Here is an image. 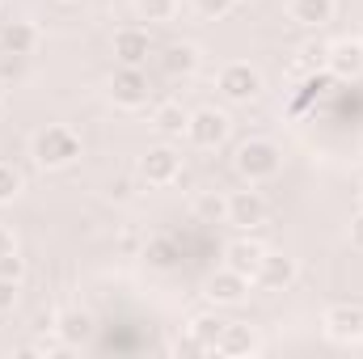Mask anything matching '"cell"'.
I'll return each instance as SVG.
<instances>
[{
    "instance_id": "83f0119b",
    "label": "cell",
    "mask_w": 363,
    "mask_h": 359,
    "mask_svg": "<svg viewBox=\"0 0 363 359\" xmlns=\"http://www.w3.org/2000/svg\"><path fill=\"white\" fill-rule=\"evenodd\" d=\"M199 216L203 220H224V199H199Z\"/></svg>"
},
{
    "instance_id": "30bf717a",
    "label": "cell",
    "mask_w": 363,
    "mask_h": 359,
    "mask_svg": "<svg viewBox=\"0 0 363 359\" xmlns=\"http://www.w3.org/2000/svg\"><path fill=\"white\" fill-rule=\"evenodd\" d=\"M325 72L338 77V81H355V77H363V38H338V43H330Z\"/></svg>"
},
{
    "instance_id": "8fae6325",
    "label": "cell",
    "mask_w": 363,
    "mask_h": 359,
    "mask_svg": "<svg viewBox=\"0 0 363 359\" xmlns=\"http://www.w3.org/2000/svg\"><path fill=\"white\" fill-rule=\"evenodd\" d=\"M296 275H300V267H296V258H287V254H262V263H258V270H254V283L262 287V292H283V287H291L296 283Z\"/></svg>"
},
{
    "instance_id": "ba28073f",
    "label": "cell",
    "mask_w": 363,
    "mask_h": 359,
    "mask_svg": "<svg viewBox=\"0 0 363 359\" xmlns=\"http://www.w3.org/2000/svg\"><path fill=\"white\" fill-rule=\"evenodd\" d=\"M330 343H363V304H334L321 317Z\"/></svg>"
},
{
    "instance_id": "836d02e7",
    "label": "cell",
    "mask_w": 363,
    "mask_h": 359,
    "mask_svg": "<svg viewBox=\"0 0 363 359\" xmlns=\"http://www.w3.org/2000/svg\"><path fill=\"white\" fill-rule=\"evenodd\" d=\"M237 4H241V0H237Z\"/></svg>"
},
{
    "instance_id": "f546056e",
    "label": "cell",
    "mask_w": 363,
    "mask_h": 359,
    "mask_svg": "<svg viewBox=\"0 0 363 359\" xmlns=\"http://www.w3.org/2000/svg\"><path fill=\"white\" fill-rule=\"evenodd\" d=\"M351 245H355V250H363V211L351 220Z\"/></svg>"
},
{
    "instance_id": "9a60e30c",
    "label": "cell",
    "mask_w": 363,
    "mask_h": 359,
    "mask_svg": "<svg viewBox=\"0 0 363 359\" xmlns=\"http://www.w3.org/2000/svg\"><path fill=\"white\" fill-rule=\"evenodd\" d=\"M334 9H338V0H291V4H287L291 21L304 26V30H321V26H330V21H334Z\"/></svg>"
},
{
    "instance_id": "e0dca14e",
    "label": "cell",
    "mask_w": 363,
    "mask_h": 359,
    "mask_svg": "<svg viewBox=\"0 0 363 359\" xmlns=\"http://www.w3.org/2000/svg\"><path fill=\"white\" fill-rule=\"evenodd\" d=\"M0 47H4L9 55H30V51L38 47V30H34V21H4V30H0Z\"/></svg>"
},
{
    "instance_id": "277c9868",
    "label": "cell",
    "mask_w": 363,
    "mask_h": 359,
    "mask_svg": "<svg viewBox=\"0 0 363 359\" xmlns=\"http://www.w3.org/2000/svg\"><path fill=\"white\" fill-rule=\"evenodd\" d=\"M148 72L144 68H127V64H118L114 68V77H110V101L114 106H123V110H140V106H148Z\"/></svg>"
},
{
    "instance_id": "7402d4cb",
    "label": "cell",
    "mask_w": 363,
    "mask_h": 359,
    "mask_svg": "<svg viewBox=\"0 0 363 359\" xmlns=\"http://www.w3.org/2000/svg\"><path fill=\"white\" fill-rule=\"evenodd\" d=\"M17 194H21V174H17L13 165H4V161H0V207H4V203H13Z\"/></svg>"
},
{
    "instance_id": "4dcf8cb0",
    "label": "cell",
    "mask_w": 363,
    "mask_h": 359,
    "mask_svg": "<svg viewBox=\"0 0 363 359\" xmlns=\"http://www.w3.org/2000/svg\"><path fill=\"white\" fill-rule=\"evenodd\" d=\"M13 250H17V241H13V233L0 224V258H4V254H13Z\"/></svg>"
},
{
    "instance_id": "484cf974",
    "label": "cell",
    "mask_w": 363,
    "mask_h": 359,
    "mask_svg": "<svg viewBox=\"0 0 363 359\" xmlns=\"http://www.w3.org/2000/svg\"><path fill=\"white\" fill-rule=\"evenodd\" d=\"M21 275H26V258H21L17 250L0 258V279H13V283H21Z\"/></svg>"
},
{
    "instance_id": "5bb4252c",
    "label": "cell",
    "mask_w": 363,
    "mask_h": 359,
    "mask_svg": "<svg viewBox=\"0 0 363 359\" xmlns=\"http://www.w3.org/2000/svg\"><path fill=\"white\" fill-rule=\"evenodd\" d=\"M216 351L220 355H258L262 351V343H258V334H254V326H241V321H228L224 326V334H220V343H216Z\"/></svg>"
},
{
    "instance_id": "1f68e13d",
    "label": "cell",
    "mask_w": 363,
    "mask_h": 359,
    "mask_svg": "<svg viewBox=\"0 0 363 359\" xmlns=\"http://www.w3.org/2000/svg\"><path fill=\"white\" fill-rule=\"evenodd\" d=\"M359 211H363V190H359Z\"/></svg>"
},
{
    "instance_id": "d6a6232c",
    "label": "cell",
    "mask_w": 363,
    "mask_h": 359,
    "mask_svg": "<svg viewBox=\"0 0 363 359\" xmlns=\"http://www.w3.org/2000/svg\"><path fill=\"white\" fill-rule=\"evenodd\" d=\"M0 97H4V85H0Z\"/></svg>"
},
{
    "instance_id": "4fadbf2b",
    "label": "cell",
    "mask_w": 363,
    "mask_h": 359,
    "mask_svg": "<svg viewBox=\"0 0 363 359\" xmlns=\"http://www.w3.org/2000/svg\"><path fill=\"white\" fill-rule=\"evenodd\" d=\"M93 330H97V321H93V313H85V309H64L55 317V338L64 347H85L93 338Z\"/></svg>"
},
{
    "instance_id": "7c38bea8",
    "label": "cell",
    "mask_w": 363,
    "mask_h": 359,
    "mask_svg": "<svg viewBox=\"0 0 363 359\" xmlns=\"http://www.w3.org/2000/svg\"><path fill=\"white\" fill-rule=\"evenodd\" d=\"M148 55H152V34H148V30L127 26V30L114 34V60H118V64H127V68H144Z\"/></svg>"
},
{
    "instance_id": "603a6c76",
    "label": "cell",
    "mask_w": 363,
    "mask_h": 359,
    "mask_svg": "<svg viewBox=\"0 0 363 359\" xmlns=\"http://www.w3.org/2000/svg\"><path fill=\"white\" fill-rule=\"evenodd\" d=\"M144 258H148V267H174V241L169 237H161V241H152L148 250H144Z\"/></svg>"
},
{
    "instance_id": "7a4b0ae2",
    "label": "cell",
    "mask_w": 363,
    "mask_h": 359,
    "mask_svg": "<svg viewBox=\"0 0 363 359\" xmlns=\"http://www.w3.org/2000/svg\"><path fill=\"white\" fill-rule=\"evenodd\" d=\"M233 165H237V174L250 182V186H258V182L279 178V170H283V153H279L274 140H245V144L237 148Z\"/></svg>"
},
{
    "instance_id": "ffe728a7",
    "label": "cell",
    "mask_w": 363,
    "mask_h": 359,
    "mask_svg": "<svg viewBox=\"0 0 363 359\" xmlns=\"http://www.w3.org/2000/svg\"><path fill=\"white\" fill-rule=\"evenodd\" d=\"M224 317L220 313H199V317H190V338L203 347V351H216V343H220V334H224Z\"/></svg>"
},
{
    "instance_id": "f1b7e54d",
    "label": "cell",
    "mask_w": 363,
    "mask_h": 359,
    "mask_svg": "<svg viewBox=\"0 0 363 359\" xmlns=\"http://www.w3.org/2000/svg\"><path fill=\"white\" fill-rule=\"evenodd\" d=\"M106 194H110V199H118V203H127L135 190H131V182H127V178H118V182H110V186H106Z\"/></svg>"
},
{
    "instance_id": "5b68a950",
    "label": "cell",
    "mask_w": 363,
    "mask_h": 359,
    "mask_svg": "<svg viewBox=\"0 0 363 359\" xmlns=\"http://www.w3.org/2000/svg\"><path fill=\"white\" fill-rule=\"evenodd\" d=\"M186 140H190L194 148H220V144L228 140V114L216 110V106L194 110L190 123H186Z\"/></svg>"
},
{
    "instance_id": "2e32d148",
    "label": "cell",
    "mask_w": 363,
    "mask_h": 359,
    "mask_svg": "<svg viewBox=\"0 0 363 359\" xmlns=\"http://www.w3.org/2000/svg\"><path fill=\"white\" fill-rule=\"evenodd\" d=\"M262 254H267V245L262 241H254V237H237L228 250H224V267H233V270H241L245 279H254V270H258V263H262Z\"/></svg>"
},
{
    "instance_id": "cb8c5ba5",
    "label": "cell",
    "mask_w": 363,
    "mask_h": 359,
    "mask_svg": "<svg viewBox=\"0 0 363 359\" xmlns=\"http://www.w3.org/2000/svg\"><path fill=\"white\" fill-rule=\"evenodd\" d=\"M233 9H237V0H194V13L207 17V21H220V17H228Z\"/></svg>"
},
{
    "instance_id": "6da1fadb",
    "label": "cell",
    "mask_w": 363,
    "mask_h": 359,
    "mask_svg": "<svg viewBox=\"0 0 363 359\" xmlns=\"http://www.w3.org/2000/svg\"><path fill=\"white\" fill-rule=\"evenodd\" d=\"M30 157H34L38 170H68L81 157V136L64 123H51L30 140Z\"/></svg>"
},
{
    "instance_id": "ac0fdd59",
    "label": "cell",
    "mask_w": 363,
    "mask_h": 359,
    "mask_svg": "<svg viewBox=\"0 0 363 359\" xmlns=\"http://www.w3.org/2000/svg\"><path fill=\"white\" fill-rule=\"evenodd\" d=\"M199 47L194 43H174V47H165V55H161V68H165V77H190L194 68H199Z\"/></svg>"
},
{
    "instance_id": "d4e9b609",
    "label": "cell",
    "mask_w": 363,
    "mask_h": 359,
    "mask_svg": "<svg viewBox=\"0 0 363 359\" xmlns=\"http://www.w3.org/2000/svg\"><path fill=\"white\" fill-rule=\"evenodd\" d=\"M325 55H330V43H304L300 47V64L304 68H325Z\"/></svg>"
},
{
    "instance_id": "d6986e66",
    "label": "cell",
    "mask_w": 363,
    "mask_h": 359,
    "mask_svg": "<svg viewBox=\"0 0 363 359\" xmlns=\"http://www.w3.org/2000/svg\"><path fill=\"white\" fill-rule=\"evenodd\" d=\"M186 123H190V110H182V101H161V106L152 110V127H157V136H165V140L186 136Z\"/></svg>"
},
{
    "instance_id": "3957f363",
    "label": "cell",
    "mask_w": 363,
    "mask_h": 359,
    "mask_svg": "<svg viewBox=\"0 0 363 359\" xmlns=\"http://www.w3.org/2000/svg\"><path fill=\"white\" fill-rule=\"evenodd\" d=\"M262 72L254 68V64H224L220 68V93L228 97V101H237V106H250L254 97H262Z\"/></svg>"
},
{
    "instance_id": "8992f818",
    "label": "cell",
    "mask_w": 363,
    "mask_h": 359,
    "mask_svg": "<svg viewBox=\"0 0 363 359\" xmlns=\"http://www.w3.org/2000/svg\"><path fill=\"white\" fill-rule=\"evenodd\" d=\"M267 216H271V207H267V199L258 190H233L224 199V220L237 224V228H245V233H254L258 224H267Z\"/></svg>"
},
{
    "instance_id": "52a82bcc",
    "label": "cell",
    "mask_w": 363,
    "mask_h": 359,
    "mask_svg": "<svg viewBox=\"0 0 363 359\" xmlns=\"http://www.w3.org/2000/svg\"><path fill=\"white\" fill-rule=\"evenodd\" d=\"M250 283H254V279H245L241 270L224 267V270H216V275L203 283V296H207L216 309H233V304H241V300L250 296Z\"/></svg>"
},
{
    "instance_id": "4316f807",
    "label": "cell",
    "mask_w": 363,
    "mask_h": 359,
    "mask_svg": "<svg viewBox=\"0 0 363 359\" xmlns=\"http://www.w3.org/2000/svg\"><path fill=\"white\" fill-rule=\"evenodd\" d=\"M13 309H17V283L0 279V313H13Z\"/></svg>"
},
{
    "instance_id": "9c48e42d",
    "label": "cell",
    "mask_w": 363,
    "mask_h": 359,
    "mask_svg": "<svg viewBox=\"0 0 363 359\" xmlns=\"http://www.w3.org/2000/svg\"><path fill=\"white\" fill-rule=\"evenodd\" d=\"M140 178L148 186H174L182 178V157L169 148V144H157L140 157Z\"/></svg>"
},
{
    "instance_id": "44dd1931",
    "label": "cell",
    "mask_w": 363,
    "mask_h": 359,
    "mask_svg": "<svg viewBox=\"0 0 363 359\" xmlns=\"http://www.w3.org/2000/svg\"><path fill=\"white\" fill-rule=\"evenodd\" d=\"M140 21H169L178 13V0H135Z\"/></svg>"
}]
</instances>
